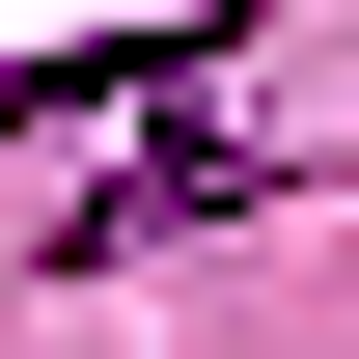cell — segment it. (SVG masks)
Here are the masks:
<instances>
[{"label":"cell","instance_id":"6da1fadb","mask_svg":"<svg viewBox=\"0 0 359 359\" xmlns=\"http://www.w3.org/2000/svg\"><path fill=\"white\" fill-rule=\"evenodd\" d=\"M166 222H249V138H166V166H111V194H83V222H55V249L111 276V249H166Z\"/></svg>","mask_w":359,"mask_h":359}]
</instances>
